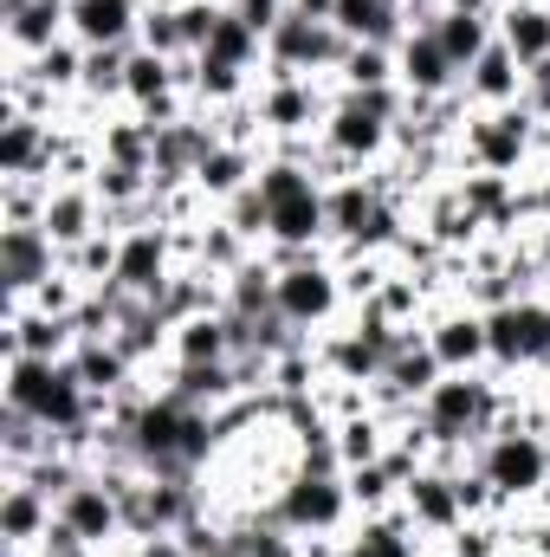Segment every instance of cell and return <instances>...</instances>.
<instances>
[{"label":"cell","mask_w":550,"mask_h":557,"mask_svg":"<svg viewBox=\"0 0 550 557\" xmlns=\"http://www.w3.org/2000/svg\"><path fill=\"white\" fill-rule=\"evenodd\" d=\"M0 403L26 409L65 441H78L98 421V396L78 383L72 363H52V357H0Z\"/></svg>","instance_id":"obj_1"},{"label":"cell","mask_w":550,"mask_h":557,"mask_svg":"<svg viewBox=\"0 0 550 557\" xmlns=\"http://www.w3.org/2000/svg\"><path fill=\"white\" fill-rule=\"evenodd\" d=\"M278 267V318L304 337H324L330 324L350 318V292H343V267L324 253H273Z\"/></svg>","instance_id":"obj_2"},{"label":"cell","mask_w":550,"mask_h":557,"mask_svg":"<svg viewBox=\"0 0 550 557\" xmlns=\"http://www.w3.org/2000/svg\"><path fill=\"white\" fill-rule=\"evenodd\" d=\"M473 467L492 480V493H499L505 512H525V506H538L550 493V441L532 434V428H518L512 416L473 447Z\"/></svg>","instance_id":"obj_3"},{"label":"cell","mask_w":550,"mask_h":557,"mask_svg":"<svg viewBox=\"0 0 550 557\" xmlns=\"http://www.w3.org/2000/svg\"><path fill=\"white\" fill-rule=\"evenodd\" d=\"M266 512L285 532H298V539H343L357 525L343 473H311V467H291V480L266 499Z\"/></svg>","instance_id":"obj_4"},{"label":"cell","mask_w":550,"mask_h":557,"mask_svg":"<svg viewBox=\"0 0 550 557\" xmlns=\"http://www.w3.org/2000/svg\"><path fill=\"white\" fill-rule=\"evenodd\" d=\"M350 39L330 26V20H304V13H285L278 33L266 39V72L260 78H337Z\"/></svg>","instance_id":"obj_5"},{"label":"cell","mask_w":550,"mask_h":557,"mask_svg":"<svg viewBox=\"0 0 550 557\" xmlns=\"http://www.w3.org/2000/svg\"><path fill=\"white\" fill-rule=\"evenodd\" d=\"M330 91L324 78H260L253 85V111H260V131H266V149L273 143H298L324 131V111H330Z\"/></svg>","instance_id":"obj_6"},{"label":"cell","mask_w":550,"mask_h":557,"mask_svg":"<svg viewBox=\"0 0 550 557\" xmlns=\"http://www.w3.org/2000/svg\"><path fill=\"white\" fill-rule=\"evenodd\" d=\"M182 273V240L168 221H142V227H124L117 234V292L130 298H155L168 278Z\"/></svg>","instance_id":"obj_7"},{"label":"cell","mask_w":550,"mask_h":557,"mask_svg":"<svg viewBox=\"0 0 550 557\" xmlns=\"http://www.w3.org/2000/svg\"><path fill=\"white\" fill-rule=\"evenodd\" d=\"M59 525H72L91 552H104V557H117L130 539H124V499L104 486V473L91 467L65 499H59Z\"/></svg>","instance_id":"obj_8"},{"label":"cell","mask_w":550,"mask_h":557,"mask_svg":"<svg viewBox=\"0 0 550 557\" xmlns=\"http://www.w3.org/2000/svg\"><path fill=\"white\" fill-rule=\"evenodd\" d=\"M427 344L447 370H492V344H486V311L466 305V298H440L427 311Z\"/></svg>","instance_id":"obj_9"},{"label":"cell","mask_w":550,"mask_h":557,"mask_svg":"<svg viewBox=\"0 0 550 557\" xmlns=\"http://www.w3.org/2000/svg\"><path fill=\"white\" fill-rule=\"evenodd\" d=\"M402 512H409V525L440 552L460 525H466V512H460V493H453V467H414L409 480H402Z\"/></svg>","instance_id":"obj_10"},{"label":"cell","mask_w":550,"mask_h":557,"mask_svg":"<svg viewBox=\"0 0 550 557\" xmlns=\"http://www.w3.org/2000/svg\"><path fill=\"white\" fill-rule=\"evenodd\" d=\"M72 350H78V324L72 318H52L39 305L0 298V357H52V363H65Z\"/></svg>","instance_id":"obj_11"},{"label":"cell","mask_w":550,"mask_h":557,"mask_svg":"<svg viewBox=\"0 0 550 557\" xmlns=\"http://www.w3.org/2000/svg\"><path fill=\"white\" fill-rule=\"evenodd\" d=\"M65 267V253L46 240V227H0V298H33Z\"/></svg>","instance_id":"obj_12"},{"label":"cell","mask_w":550,"mask_h":557,"mask_svg":"<svg viewBox=\"0 0 550 557\" xmlns=\"http://www.w3.org/2000/svg\"><path fill=\"white\" fill-rule=\"evenodd\" d=\"M396 85H402V98H453L460 91V65L447 59L434 26H409V39L396 46Z\"/></svg>","instance_id":"obj_13"},{"label":"cell","mask_w":550,"mask_h":557,"mask_svg":"<svg viewBox=\"0 0 550 557\" xmlns=\"http://www.w3.org/2000/svg\"><path fill=\"white\" fill-rule=\"evenodd\" d=\"M39 227H46V240H52L59 253H72V247H85L91 234H104L111 221H104V201H98L91 182H52Z\"/></svg>","instance_id":"obj_14"},{"label":"cell","mask_w":550,"mask_h":557,"mask_svg":"<svg viewBox=\"0 0 550 557\" xmlns=\"http://www.w3.org/2000/svg\"><path fill=\"white\" fill-rule=\"evenodd\" d=\"M65 363H72V370H78V383L98 396V409H111L117 396H130V389L149 383L137 363L124 357V344H117V337H78V350H72Z\"/></svg>","instance_id":"obj_15"},{"label":"cell","mask_w":550,"mask_h":557,"mask_svg":"<svg viewBox=\"0 0 550 557\" xmlns=\"http://www.w3.org/2000/svg\"><path fill=\"white\" fill-rule=\"evenodd\" d=\"M460 98H466V111H505V104H518V98H525V65H518V52H505V46L492 39V46L466 65Z\"/></svg>","instance_id":"obj_16"},{"label":"cell","mask_w":550,"mask_h":557,"mask_svg":"<svg viewBox=\"0 0 550 557\" xmlns=\"http://www.w3.org/2000/svg\"><path fill=\"white\" fill-rule=\"evenodd\" d=\"M260 162H266V149H253V143H214L195 169V195L208 208H227L234 195H247L260 182Z\"/></svg>","instance_id":"obj_17"},{"label":"cell","mask_w":550,"mask_h":557,"mask_svg":"<svg viewBox=\"0 0 550 557\" xmlns=\"http://www.w3.org/2000/svg\"><path fill=\"white\" fill-rule=\"evenodd\" d=\"M65 13H72V0L0 7V46H7V59H39L46 46H59L65 39Z\"/></svg>","instance_id":"obj_18"},{"label":"cell","mask_w":550,"mask_h":557,"mask_svg":"<svg viewBox=\"0 0 550 557\" xmlns=\"http://www.w3.org/2000/svg\"><path fill=\"white\" fill-rule=\"evenodd\" d=\"M52 519H59V506L33 480H7L0 486V552H39Z\"/></svg>","instance_id":"obj_19"},{"label":"cell","mask_w":550,"mask_h":557,"mask_svg":"<svg viewBox=\"0 0 550 557\" xmlns=\"http://www.w3.org/2000/svg\"><path fill=\"white\" fill-rule=\"evenodd\" d=\"M142 0H72L65 13V33L78 46H137L142 33Z\"/></svg>","instance_id":"obj_20"},{"label":"cell","mask_w":550,"mask_h":557,"mask_svg":"<svg viewBox=\"0 0 550 557\" xmlns=\"http://www.w3.org/2000/svg\"><path fill=\"white\" fill-rule=\"evenodd\" d=\"M330 26L343 39H363V46H402L414 13H409V0H337Z\"/></svg>","instance_id":"obj_21"},{"label":"cell","mask_w":550,"mask_h":557,"mask_svg":"<svg viewBox=\"0 0 550 557\" xmlns=\"http://www.w3.org/2000/svg\"><path fill=\"white\" fill-rule=\"evenodd\" d=\"M492 26H499V46L518 52V65L550 59V0H499Z\"/></svg>","instance_id":"obj_22"},{"label":"cell","mask_w":550,"mask_h":557,"mask_svg":"<svg viewBox=\"0 0 550 557\" xmlns=\"http://www.w3.org/2000/svg\"><path fill=\"white\" fill-rule=\"evenodd\" d=\"M389 441H396V421L376 416V409L330 421V447H337V467H343V473H350V467H376V460H389Z\"/></svg>","instance_id":"obj_23"},{"label":"cell","mask_w":550,"mask_h":557,"mask_svg":"<svg viewBox=\"0 0 550 557\" xmlns=\"http://www.w3.org/2000/svg\"><path fill=\"white\" fill-rule=\"evenodd\" d=\"M227 357H234L227 311H201V318L175 324V337H168V363H227Z\"/></svg>","instance_id":"obj_24"},{"label":"cell","mask_w":550,"mask_h":557,"mask_svg":"<svg viewBox=\"0 0 550 557\" xmlns=\"http://www.w3.org/2000/svg\"><path fill=\"white\" fill-rule=\"evenodd\" d=\"M201 59H221V65H234V72H266V39L234 13V7H221V20H214V33H208V46H201Z\"/></svg>","instance_id":"obj_25"},{"label":"cell","mask_w":550,"mask_h":557,"mask_svg":"<svg viewBox=\"0 0 550 557\" xmlns=\"http://www.w3.org/2000/svg\"><path fill=\"white\" fill-rule=\"evenodd\" d=\"M427 26H434V39L447 46V59L460 65V78H466V65H473V59H479V52L499 39V26H492L486 13H460V7H440Z\"/></svg>","instance_id":"obj_26"},{"label":"cell","mask_w":550,"mask_h":557,"mask_svg":"<svg viewBox=\"0 0 550 557\" xmlns=\"http://www.w3.org/2000/svg\"><path fill=\"white\" fill-rule=\"evenodd\" d=\"M124 72H130V46H85V85H78V98L91 111H124Z\"/></svg>","instance_id":"obj_27"},{"label":"cell","mask_w":550,"mask_h":557,"mask_svg":"<svg viewBox=\"0 0 550 557\" xmlns=\"http://www.w3.org/2000/svg\"><path fill=\"white\" fill-rule=\"evenodd\" d=\"M330 85H337V91H402V85H396V46H363V39H350V52H343V65H337Z\"/></svg>","instance_id":"obj_28"},{"label":"cell","mask_w":550,"mask_h":557,"mask_svg":"<svg viewBox=\"0 0 550 557\" xmlns=\"http://www.w3.org/2000/svg\"><path fill=\"white\" fill-rule=\"evenodd\" d=\"M343 486H350L357 519H376V512H396V506H402V480L389 473V460H376V467H350Z\"/></svg>","instance_id":"obj_29"},{"label":"cell","mask_w":550,"mask_h":557,"mask_svg":"<svg viewBox=\"0 0 550 557\" xmlns=\"http://www.w3.org/2000/svg\"><path fill=\"white\" fill-rule=\"evenodd\" d=\"M214 214H221L227 227H240V234H247L253 247H266V227H273V208H266V195H260V188H247V195H234V201H227V208H214Z\"/></svg>","instance_id":"obj_30"},{"label":"cell","mask_w":550,"mask_h":557,"mask_svg":"<svg viewBox=\"0 0 550 557\" xmlns=\"http://www.w3.org/2000/svg\"><path fill=\"white\" fill-rule=\"evenodd\" d=\"M227 7H234V13H240V20H247L253 33H260V39H273L278 20L291 13V0H227Z\"/></svg>","instance_id":"obj_31"},{"label":"cell","mask_w":550,"mask_h":557,"mask_svg":"<svg viewBox=\"0 0 550 557\" xmlns=\"http://www.w3.org/2000/svg\"><path fill=\"white\" fill-rule=\"evenodd\" d=\"M538 124L550 117V59H538V65H525V98H518Z\"/></svg>","instance_id":"obj_32"},{"label":"cell","mask_w":550,"mask_h":557,"mask_svg":"<svg viewBox=\"0 0 550 557\" xmlns=\"http://www.w3.org/2000/svg\"><path fill=\"white\" fill-rule=\"evenodd\" d=\"M525 253H532V267H538V278H545V292H550V221L525 227Z\"/></svg>","instance_id":"obj_33"},{"label":"cell","mask_w":550,"mask_h":557,"mask_svg":"<svg viewBox=\"0 0 550 557\" xmlns=\"http://www.w3.org/2000/svg\"><path fill=\"white\" fill-rule=\"evenodd\" d=\"M291 13H304V20H330L337 0H291Z\"/></svg>","instance_id":"obj_34"},{"label":"cell","mask_w":550,"mask_h":557,"mask_svg":"<svg viewBox=\"0 0 550 557\" xmlns=\"http://www.w3.org/2000/svg\"><path fill=\"white\" fill-rule=\"evenodd\" d=\"M440 7H460V13H486V20L499 13V0H440Z\"/></svg>","instance_id":"obj_35"},{"label":"cell","mask_w":550,"mask_h":557,"mask_svg":"<svg viewBox=\"0 0 550 557\" xmlns=\"http://www.w3.org/2000/svg\"><path fill=\"white\" fill-rule=\"evenodd\" d=\"M538 162H545V169H550V117H545V124H538Z\"/></svg>","instance_id":"obj_36"},{"label":"cell","mask_w":550,"mask_h":557,"mask_svg":"<svg viewBox=\"0 0 550 557\" xmlns=\"http://www.w3.org/2000/svg\"><path fill=\"white\" fill-rule=\"evenodd\" d=\"M221 557H247V552H234V545H227V552H221Z\"/></svg>","instance_id":"obj_37"},{"label":"cell","mask_w":550,"mask_h":557,"mask_svg":"<svg viewBox=\"0 0 550 557\" xmlns=\"http://www.w3.org/2000/svg\"><path fill=\"white\" fill-rule=\"evenodd\" d=\"M427 557H447V552H427Z\"/></svg>","instance_id":"obj_38"}]
</instances>
